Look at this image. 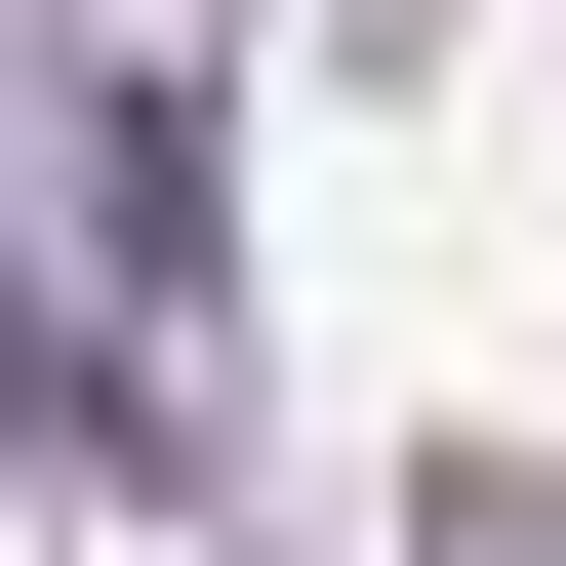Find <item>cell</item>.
Wrapping results in <instances>:
<instances>
[{
    "instance_id": "cell-1",
    "label": "cell",
    "mask_w": 566,
    "mask_h": 566,
    "mask_svg": "<svg viewBox=\"0 0 566 566\" xmlns=\"http://www.w3.org/2000/svg\"><path fill=\"white\" fill-rule=\"evenodd\" d=\"M122 446V365H82V324H0V485H82Z\"/></svg>"
}]
</instances>
